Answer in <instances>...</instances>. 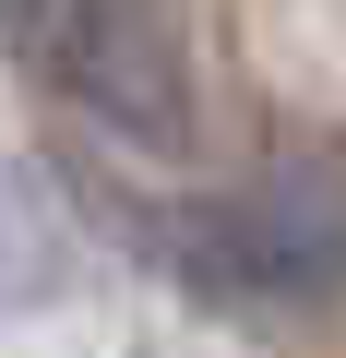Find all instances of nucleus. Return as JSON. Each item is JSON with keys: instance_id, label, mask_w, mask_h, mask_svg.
<instances>
[{"instance_id": "1", "label": "nucleus", "mask_w": 346, "mask_h": 358, "mask_svg": "<svg viewBox=\"0 0 346 358\" xmlns=\"http://www.w3.org/2000/svg\"><path fill=\"white\" fill-rule=\"evenodd\" d=\"M155 251L215 299H334L346 287V167L298 155L251 192H203L155 227Z\"/></svg>"}, {"instance_id": "2", "label": "nucleus", "mask_w": 346, "mask_h": 358, "mask_svg": "<svg viewBox=\"0 0 346 358\" xmlns=\"http://www.w3.org/2000/svg\"><path fill=\"white\" fill-rule=\"evenodd\" d=\"M36 60H60V84H72L84 108H108L120 131H143V143H180V131H192L180 48L155 36V13H143V0H72V13H60V36H48Z\"/></svg>"}, {"instance_id": "3", "label": "nucleus", "mask_w": 346, "mask_h": 358, "mask_svg": "<svg viewBox=\"0 0 346 358\" xmlns=\"http://www.w3.org/2000/svg\"><path fill=\"white\" fill-rule=\"evenodd\" d=\"M60 13H72V0H0V36H13V48H48Z\"/></svg>"}]
</instances>
